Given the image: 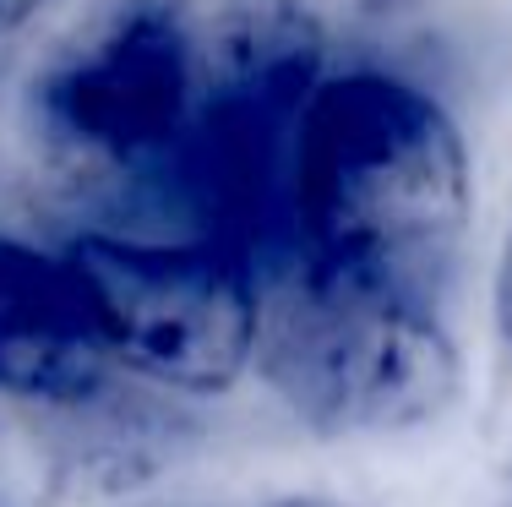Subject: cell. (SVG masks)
<instances>
[{
    "mask_svg": "<svg viewBox=\"0 0 512 507\" xmlns=\"http://www.w3.org/2000/svg\"><path fill=\"white\" fill-rule=\"evenodd\" d=\"M469 213V137L431 82L387 60H344L311 82L267 197L284 257L436 295Z\"/></svg>",
    "mask_w": 512,
    "mask_h": 507,
    "instance_id": "cell-1",
    "label": "cell"
},
{
    "mask_svg": "<svg viewBox=\"0 0 512 507\" xmlns=\"http://www.w3.org/2000/svg\"><path fill=\"white\" fill-rule=\"evenodd\" d=\"M207 104V0H77L11 82L33 169L109 202L197 197Z\"/></svg>",
    "mask_w": 512,
    "mask_h": 507,
    "instance_id": "cell-2",
    "label": "cell"
},
{
    "mask_svg": "<svg viewBox=\"0 0 512 507\" xmlns=\"http://www.w3.org/2000/svg\"><path fill=\"white\" fill-rule=\"evenodd\" d=\"M267 388L327 437H398L442 420L463 393V355L436 295L284 257L262 289Z\"/></svg>",
    "mask_w": 512,
    "mask_h": 507,
    "instance_id": "cell-3",
    "label": "cell"
},
{
    "mask_svg": "<svg viewBox=\"0 0 512 507\" xmlns=\"http://www.w3.org/2000/svg\"><path fill=\"white\" fill-rule=\"evenodd\" d=\"M120 371L164 393L218 398L240 388L262 344V273L224 229L137 235L77 229L60 240Z\"/></svg>",
    "mask_w": 512,
    "mask_h": 507,
    "instance_id": "cell-4",
    "label": "cell"
},
{
    "mask_svg": "<svg viewBox=\"0 0 512 507\" xmlns=\"http://www.w3.org/2000/svg\"><path fill=\"white\" fill-rule=\"evenodd\" d=\"M115 371L66 246L0 229V398L82 409L104 398Z\"/></svg>",
    "mask_w": 512,
    "mask_h": 507,
    "instance_id": "cell-5",
    "label": "cell"
},
{
    "mask_svg": "<svg viewBox=\"0 0 512 507\" xmlns=\"http://www.w3.org/2000/svg\"><path fill=\"white\" fill-rule=\"evenodd\" d=\"M491 322L502 333V344L512 349V213H507L502 246H496V268H491Z\"/></svg>",
    "mask_w": 512,
    "mask_h": 507,
    "instance_id": "cell-6",
    "label": "cell"
},
{
    "mask_svg": "<svg viewBox=\"0 0 512 507\" xmlns=\"http://www.w3.org/2000/svg\"><path fill=\"white\" fill-rule=\"evenodd\" d=\"M50 6H55V0H0V44L22 39V33H28Z\"/></svg>",
    "mask_w": 512,
    "mask_h": 507,
    "instance_id": "cell-7",
    "label": "cell"
},
{
    "mask_svg": "<svg viewBox=\"0 0 512 507\" xmlns=\"http://www.w3.org/2000/svg\"><path fill=\"white\" fill-rule=\"evenodd\" d=\"M267 507H355V502H338V497H316V491H295V497H273Z\"/></svg>",
    "mask_w": 512,
    "mask_h": 507,
    "instance_id": "cell-8",
    "label": "cell"
}]
</instances>
